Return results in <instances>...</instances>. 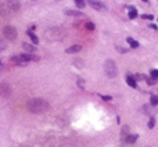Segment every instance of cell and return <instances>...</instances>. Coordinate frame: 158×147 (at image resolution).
<instances>
[{"label": "cell", "mask_w": 158, "mask_h": 147, "mask_svg": "<svg viewBox=\"0 0 158 147\" xmlns=\"http://www.w3.org/2000/svg\"><path fill=\"white\" fill-rule=\"evenodd\" d=\"M26 108L32 114H40V112L49 110V103L43 99H31L26 101Z\"/></svg>", "instance_id": "obj_1"}, {"label": "cell", "mask_w": 158, "mask_h": 147, "mask_svg": "<svg viewBox=\"0 0 158 147\" xmlns=\"http://www.w3.org/2000/svg\"><path fill=\"white\" fill-rule=\"evenodd\" d=\"M104 72H105V75H107L108 78H115L116 76L118 70H116V65H115V63L112 60H107L104 63Z\"/></svg>", "instance_id": "obj_2"}, {"label": "cell", "mask_w": 158, "mask_h": 147, "mask_svg": "<svg viewBox=\"0 0 158 147\" xmlns=\"http://www.w3.org/2000/svg\"><path fill=\"white\" fill-rule=\"evenodd\" d=\"M3 35H4L6 39H8V40H14L18 33H17V29L14 28V26L7 25V26H4V28H3Z\"/></svg>", "instance_id": "obj_3"}, {"label": "cell", "mask_w": 158, "mask_h": 147, "mask_svg": "<svg viewBox=\"0 0 158 147\" xmlns=\"http://www.w3.org/2000/svg\"><path fill=\"white\" fill-rule=\"evenodd\" d=\"M10 94H11V87H10V85L2 82V83H0V96H3V97H8Z\"/></svg>", "instance_id": "obj_4"}, {"label": "cell", "mask_w": 158, "mask_h": 147, "mask_svg": "<svg viewBox=\"0 0 158 147\" xmlns=\"http://www.w3.org/2000/svg\"><path fill=\"white\" fill-rule=\"evenodd\" d=\"M8 7L10 10H13V11H19V7H21V4H19L18 0H8Z\"/></svg>", "instance_id": "obj_5"}, {"label": "cell", "mask_w": 158, "mask_h": 147, "mask_svg": "<svg viewBox=\"0 0 158 147\" xmlns=\"http://www.w3.org/2000/svg\"><path fill=\"white\" fill-rule=\"evenodd\" d=\"M87 3L89 4L92 6V7H93L94 10H104L105 7H104V4H103V3H100V2H96V0H87Z\"/></svg>", "instance_id": "obj_6"}, {"label": "cell", "mask_w": 158, "mask_h": 147, "mask_svg": "<svg viewBox=\"0 0 158 147\" xmlns=\"http://www.w3.org/2000/svg\"><path fill=\"white\" fill-rule=\"evenodd\" d=\"M82 50V46L81 44H74V46H71V47H68L65 52H67L68 54H72V53H78V52H81Z\"/></svg>", "instance_id": "obj_7"}, {"label": "cell", "mask_w": 158, "mask_h": 147, "mask_svg": "<svg viewBox=\"0 0 158 147\" xmlns=\"http://www.w3.org/2000/svg\"><path fill=\"white\" fill-rule=\"evenodd\" d=\"M11 63H14V64H17V65H21V67H24L26 63H24L22 61V58L19 57V54L18 56H14V57H11Z\"/></svg>", "instance_id": "obj_8"}, {"label": "cell", "mask_w": 158, "mask_h": 147, "mask_svg": "<svg viewBox=\"0 0 158 147\" xmlns=\"http://www.w3.org/2000/svg\"><path fill=\"white\" fill-rule=\"evenodd\" d=\"M8 10H10V7H8L7 4H0V14H2V15L7 17V15L10 14Z\"/></svg>", "instance_id": "obj_9"}, {"label": "cell", "mask_w": 158, "mask_h": 147, "mask_svg": "<svg viewBox=\"0 0 158 147\" xmlns=\"http://www.w3.org/2000/svg\"><path fill=\"white\" fill-rule=\"evenodd\" d=\"M126 83H128L130 87H133V89H136V87H137V83H136L135 78L130 76V75H129V76H126Z\"/></svg>", "instance_id": "obj_10"}, {"label": "cell", "mask_w": 158, "mask_h": 147, "mask_svg": "<svg viewBox=\"0 0 158 147\" xmlns=\"http://www.w3.org/2000/svg\"><path fill=\"white\" fill-rule=\"evenodd\" d=\"M22 47H24V50H25L26 53H32L33 50H35V47H33L32 44H29V43H26V42L22 43Z\"/></svg>", "instance_id": "obj_11"}, {"label": "cell", "mask_w": 158, "mask_h": 147, "mask_svg": "<svg viewBox=\"0 0 158 147\" xmlns=\"http://www.w3.org/2000/svg\"><path fill=\"white\" fill-rule=\"evenodd\" d=\"M126 42H128L129 44H130V47H133V49H136V47H139V42H136L133 37H128L126 39Z\"/></svg>", "instance_id": "obj_12"}, {"label": "cell", "mask_w": 158, "mask_h": 147, "mask_svg": "<svg viewBox=\"0 0 158 147\" xmlns=\"http://www.w3.org/2000/svg\"><path fill=\"white\" fill-rule=\"evenodd\" d=\"M26 35H28L31 37V40H32V43H37L39 40H37V36L35 35V33L32 32V31H26Z\"/></svg>", "instance_id": "obj_13"}, {"label": "cell", "mask_w": 158, "mask_h": 147, "mask_svg": "<svg viewBox=\"0 0 158 147\" xmlns=\"http://www.w3.org/2000/svg\"><path fill=\"white\" fill-rule=\"evenodd\" d=\"M137 138H139L137 135H129L128 138L125 139V142H126V143H135L136 140H137Z\"/></svg>", "instance_id": "obj_14"}, {"label": "cell", "mask_w": 158, "mask_h": 147, "mask_svg": "<svg viewBox=\"0 0 158 147\" xmlns=\"http://www.w3.org/2000/svg\"><path fill=\"white\" fill-rule=\"evenodd\" d=\"M136 17H137V10L135 8V7H132V8H130L129 10V18H136Z\"/></svg>", "instance_id": "obj_15"}, {"label": "cell", "mask_w": 158, "mask_h": 147, "mask_svg": "<svg viewBox=\"0 0 158 147\" xmlns=\"http://www.w3.org/2000/svg\"><path fill=\"white\" fill-rule=\"evenodd\" d=\"M65 14H68V15H81V13L79 11H72V10H65Z\"/></svg>", "instance_id": "obj_16"}, {"label": "cell", "mask_w": 158, "mask_h": 147, "mask_svg": "<svg viewBox=\"0 0 158 147\" xmlns=\"http://www.w3.org/2000/svg\"><path fill=\"white\" fill-rule=\"evenodd\" d=\"M75 3H76V6L79 8H83L85 7V0H75Z\"/></svg>", "instance_id": "obj_17"}, {"label": "cell", "mask_w": 158, "mask_h": 147, "mask_svg": "<svg viewBox=\"0 0 158 147\" xmlns=\"http://www.w3.org/2000/svg\"><path fill=\"white\" fill-rule=\"evenodd\" d=\"M150 104H151V105H157V104H158V97H157V96H153V97H151Z\"/></svg>", "instance_id": "obj_18"}, {"label": "cell", "mask_w": 158, "mask_h": 147, "mask_svg": "<svg viewBox=\"0 0 158 147\" xmlns=\"http://www.w3.org/2000/svg\"><path fill=\"white\" fill-rule=\"evenodd\" d=\"M150 75L157 79V78H158V70H151V71H150Z\"/></svg>", "instance_id": "obj_19"}, {"label": "cell", "mask_w": 158, "mask_h": 147, "mask_svg": "<svg viewBox=\"0 0 158 147\" xmlns=\"http://www.w3.org/2000/svg\"><path fill=\"white\" fill-rule=\"evenodd\" d=\"M154 125H155V119L151 118L150 121H149V128H150V129H153V128H154Z\"/></svg>", "instance_id": "obj_20"}, {"label": "cell", "mask_w": 158, "mask_h": 147, "mask_svg": "<svg viewBox=\"0 0 158 147\" xmlns=\"http://www.w3.org/2000/svg\"><path fill=\"white\" fill-rule=\"evenodd\" d=\"M85 26H86V29H89V31H93L94 29V25L92 22H86V25H85Z\"/></svg>", "instance_id": "obj_21"}, {"label": "cell", "mask_w": 158, "mask_h": 147, "mask_svg": "<svg viewBox=\"0 0 158 147\" xmlns=\"http://www.w3.org/2000/svg\"><path fill=\"white\" fill-rule=\"evenodd\" d=\"M142 18H144V19H154V17L153 15H149V14H143Z\"/></svg>", "instance_id": "obj_22"}, {"label": "cell", "mask_w": 158, "mask_h": 147, "mask_svg": "<svg viewBox=\"0 0 158 147\" xmlns=\"http://www.w3.org/2000/svg\"><path fill=\"white\" fill-rule=\"evenodd\" d=\"M6 49V43L3 42V40H0V52H2V50H4Z\"/></svg>", "instance_id": "obj_23"}, {"label": "cell", "mask_w": 158, "mask_h": 147, "mask_svg": "<svg viewBox=\"0 0 158 147\" xmlns=\"http://www.w3.org/2000/svg\"><path fill=\"white\" fill-rule=\"evenodd\" d=\"M103 100H105V101H110V100H112V97H111V96H103Z\"/></svg>", "instance_id": "obj_24"}, {"label": "cell", "mask_w": 158, "mask_h": 147, "mask_svg": "<svg viewBox=\"0 0 158 147\" xmlns=\"http://www.w3.org/2000/svg\"><path fill=\"white\" fill-rule=\"evenodd\" d=\"M143 2H147V0H143Z\"/></svg>", "instance_id": "obj_25"}]
</instances>
